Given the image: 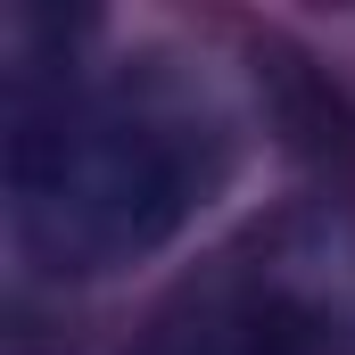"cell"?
Listing matches in <instances>:
<instances>
[{
	"instance_id": "1",
	"label": "cell",
	"mask_w": 355,
	"mask_h": 355,
	"mask_svg": "<svg viewBox=\"0 0 355 355\" xmlns=\"http://www.w3.org/2000/svg\"><path fill=\"white\" fill-rule=\"evenodd\" d=\"M8 240L50 281L149 265L240 174V116L190 58L8 91Z\"/></svg>"
},
{
	"instance_id": "2",
	"label": "cell",
	"mask_w": 355,
	"mask_h": 355,
	"mask_svg": "<svg viewBox=\"0 0 355 355\" xmlns=\"http://www.w3.org/2000/svg\"><path fill=\"white\" fill-rule=\"evenodd\" d=\"M132 355H355V215L289 207L149 314Z\"/></svg>"
}]
</instances>
